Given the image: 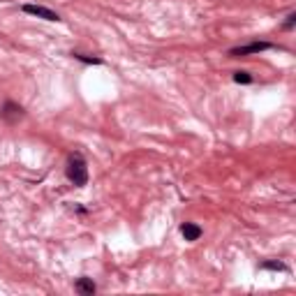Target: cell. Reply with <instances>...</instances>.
<instances>
[{
  "label": "cell",
  "instance_id": "6",
  "mask_svg": "<svg viewBox=\"0 0 296 296\" xmlns=\"http://www.w3.org/2000/svg\"><path fill=\"white\" fill-rule=\"evenodd\" d=\"M74 289H77L79 294L93 296L97 287H95V282H93V280H90V278H79V280H77V285H74Z\"/></svg>",
  "mask_w": 296,
  "mask_h": 296
},
{
  "label": "cell",
  "instance_id": "5",
  "mask_svg": "<svg viewBox=\"0 0 296 296\" xmlns=\"http://www.w3.org/2000/svg\"><path fill=\"white\" fill-rule=\"evenodd\" d=\"M181 234L185 236V241H199V236H202V227L194 225V222H183Z\"/></svg>",
  "mask_w": 296,
  "mask_h": 296
},
{
  "label": "cell",
  "instance_id": "8",
  "mask_svg": "<svg viewBox=\"0 0 296 296\" xmlns=\"http://www.w3.org/2000/svg\"><path fill=\"white\" fill-rule=\"evenodd\" d=\"M234 81L236 83H253V77H250L248 72L238 70V72H234Z\"/></svg>",
  "mask_w": 296,
  "mask_h": 296
},
{
  "label": "cell",
  "instance_id": "4",
  "mask_svg": "<svg viewBox=\"0 0 296 296\" xmlns=\"http://www.w3.org/2000/svg\"><path fill=\"white\" fill-rule=\"evenodd\" d=\"M0 118L7 121L10 125H14V123H19L23 118V107H19L17 102H5L3 111H0Z\"/></svg>",
  "mask_w": 296,
  "mask_h": 296
},
{
  "label": "cell",
  "instance_id": "10",
  "mask_svg": "<svg viewBox=\"0 0 296 296\" xmlns=\"http://www.w3.org/2000/svg\"><path fill=\"white\" fill-rule=\"evenodd\" d=\"M294 23H296V14H289V17H287V21H285V30H291V28H294Z\"/></svg>",
  "mask_w": 296,
  "mask_h": 296
},
{
  "label": "cell",
  "instance_id": "7",
  "mask_svg": "<svg viewBox=\"0 0 296 296\" xmlns=\"http://www.w3.org/2000/svg\"><path fill=\"white\" fill-rule=\"evenodd\" d=\"M262 269L264 271H287V266L282 262H275V259H273V262H264Z\"/></svg>",
  "mask_w": 296,
  "mask_h": 296
},
{
  "label": "cell",
  "instance_id": "9",
  "mask_svg": "<svg viewBox=\"0 0 296 296\" xmlns=\"http://www.w3.org/2000/svg\"><path fill=\"white\" fill-rule=\"evenodd\" d=\"M77 61H81V63H93V65H102V61L100 58H90V56H83V54H72Z\"/></svg>",
  "mask_w": 296,
  "mask_h": 296
},
{
  "label": "cell",
  "instance_id": "3",
  "mask_svg": "<svg viewBox=\"0 0 296 296\" xmlns=\"http://www.w3.org/2000/svg\"><path fill=\"white\" fill-rule=\"evenodd\" d=\"M26 14H30V17H37V19H44V21H61V17L56 14L54 10H49V7H42V5H23L21 7Z\"/></svg>",
  "mask_w": 296,
  "mask_h": 296
},
{
  "label": "cell",
  "instance_id": "1",
  "mask_svg": "<svg viewBox=\"0 0 296 296\" xmlns=\"http://www.w3.org/2000/svg\"><path fill=\"white\" fill-rule=\"evenodd\" d=\"M65 174H67V178H70V183H74V187L88 185V167H86V160L79 153H72L70 158H67Z\"/></svg>",
  "mask_w": 296,
  "mask_h": 296
},
{
  "label": "cell",
  "instance_id": "2",
  "mask_svg": "<svg viewBox=\"0 0 296 296\" xmlns=\"http://www.w3.org/2000/svg\"><path fill=\"white\" fill-rule=\"evenodd\" d=\"M275 49V44L271 42H253V44H245V46H234L229 49V58H243V56H253V54H262V51H269Z\"/></svg>",
  "mask_w": 296,
  "mask_h": 296
}]
</instances>
